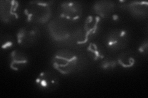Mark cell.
Returning <instances> with one entry per match:
<instances>
[{
	"mask_svg": "<svg viewBox=\"0 0 148 98\" xmlns=\"http://www.w3.org/2000/svg\"><path fill=\"white\" fill-rule=\"evenodd\" d=\"M51 1H34L30 3V5L25 13L29 22L44 23L48 21L51 14Z\"/></svg>",
	"mask_w": 148,
	"mask_h": 98,
	"instance_id": "cell-1",
	"label": "cell"
},
{
	"mask_svg": "<svg viewBox=\"0 0 148 98\" xmlns=\"http://www.w3.org/2000/svg\"><path fill=\"white\" fill-rule=\"evenodd\" d=\"M77 55L70 50H61L56 53L52 59L55 69L62 74H70L77 63Z\"/></svg>",
	"mask_w": 148,
	"mask_h": 98,
	"instance_id": "cell-2",
	"label": "cell"
},
{
	"mask_svg": "<svg viewBox=\"0 0 148 98\" xmlns=\"http://www.w3.org/2000/svg\"><path fill=\"white\" fill-rule=\"evenodd\" d=\"M40 31L35 26H27L18 30L17 39L19 45L24 47L33 45L38 41Z\"/></svg>",
	"mask_w": 148,
	"mask_h": 98,
	"instance_id": "cell-3",
	"label": "cell"
},
{
	"mask_svg": "<svg viewBox=\"0 0 148 98\" xmlns=\"http://www.w3.org/2000/svg\"><path fill=\"white\" fill-rule=\"evenodd\" d=\"M36 84L40 90L46 92H51L59 86V78L56 74L51 71L41 72L37 77Z\"/></svg>",
	"mask_w": 148,
	"mask_h": 98,
	"instance_id": "cell-4",
	"label": "cell"
},
{
	"mask_svg": "<svg viewBox=\"0 0 148 98\" xmlns=\"http://www.w3.org/2000/svg\"><path fill=\"white\" fill-rule=\"evenodd\" d=\"M128 33L124 30L115 29L109 32L106 43L108 47L112 50H120L127 45Z\"/></svg>",
	"mask_w": 148,
	"mask_h": 98,
	"instance_id": "cell-5",
	"label": "cell"
},
{
	"mask_svg": "<svg viewBox=\"0 0 148 98\" xmlns=\"http://www.w3.org/2000/svg\"><path fill=\"white\" fill-rule=\"evenodd\" d=\"M82 14V7L77 1H65L61 6V16L67 20L75 21Z\"/></svg>",
	"mask_w": 148,
	"mask_h": 98,
	"instance_id": "cell-6",
	"label": "cell"
},
{
	"mask_svg": "<svg viewBox=\"0 0 148 98\" xmlns=\"http://www.w3.org/2000/svg\"><path fill=\"white\" fill-rule=\"evenodd\" d=\"M18 3L16 1H2L1 2V17L4 22L17 19L18 17Z\"/></svg>",
	"mask_w": 148,
	"mask_h": 98,
	"instance_id": "cell-7",
	"label": "cell"
},
{
	"mask_svg": "<svg viewBox=\"0 0 148 98\" xmlns=\"http://www.w3.org/2000/svg\"><path fill=\"white\" fill-rule=\"evenodd\" d=\"M50 35L56 41H63L67 39L69 32L66 25L59 20L51 21L48 25Z\"/></svg>",
	"mask_w": 148,
	"mask_h": 98,
	"instance_id": "cell-8",
	"label": "cell"
},
{
	"mask_svg": "<svg viewBox=\"0 0 148 98\" xmlns=\"http://www.w3.org/2000/svg\"><path fill=\"white\" fill-rule=\"evenodd\" d=\"M99 22L100 17L99 16H96L95 17L93 16L88 17L83 26V30L85 32L84 38L79 44L86 43L90 36L95 34L96 31L98 30Z\"/></svg>",
	"mask_w": 148,
	"mask_h": 98,
	"instance_id": "cell-9",
	"label": "cell"
},
{
	"mask_svg": "<svg viewBox=\"0 0 148 98\" xmlns=\"http://www.w3.org/2000/svg\"><path fill=\"white\" fill-rule=\"evenodd\" d=\"M10 68L14 71H18L24 68L28 63L27 55L21 51L15 50L10 54Z\"/></svg>",
	"mask_w": 148,
	"mask_h": 98,
	"instance_id": "cell-10",
	"label": "cell"
},
{
	"mask_svg": "<svg viewBox=\"0 0 148 98\" xmlns=\"http://www.w3.org/2000/svg\"><path fill=\"white\" fill-rule=\"evenodd\" d=\"M114 7V4L111 1H100L95 4L94 10L99 16L106 18L110 15L113 11Z\"/></svg>",
	"mask_w": 148,
	"mask_h": 98,
	"instance_id": "cell-11",
	"label": "cell"
},
{
	"mask_svg": "<svg viewBox=\"0 0 148 98\" xmlns=\"http://www.w3.org/2000/svg\"><path fill=\"white\" fill-rule=\"evenodd\" d=\"M130 11L133 14L136 16H143L147 14V3L145 1H134L128 5Z\"/></svg>",
	"mask_w": 148,
	"mask_h": 98,
	"instance_id": "cell-12",
	"label": "cell"
},
{
	"mask_svg": "<svg viewBox=\"0 0 148 98\" xmlns=\"http://www.w3.org/2000/svg\"><path fill=\"white\" fill-rule=\"evenodd\" d=\"M118 63L123 68H131L135 63V59L133 53L130 52H124L119 55Z\"/></svg>",
	"mask_w": 148,
	"mask_h": 98,
	"instance_id": "cell-13",
	"label": "cell"
},
{
	"mask_svg": "<svg viewBox=\"0 0 148 98\" xmlns=\"http://www.w3.org/2000/svg\"><path fill=\"white\" fill-rule=\"evenodd\" d=\"M87 51L88 52V55L94 60H97L98 59L104 58V55L103 53L101 52V50L99 49V47L96 44L91 43L89 46L88 47Z\"/></svg>",
	"mask_w": 148,
	"mask_h": 98,
	"instance_id": "cell-14",
	"label": "cell"
},
{
	"mask_svg": "<svg viewBox=\"0 0 148 98\" xmlns=\"http://www.w3.org/2000/svg\"><path fill=\"white\" fill-rule=\"evenodd\" d=\"M1 47L3 49H6L13 45L14 43V39L11 36H5L4 38H1Z\"/></svg>",
	"mask_w": 148,
	"mask_h": 98,
	"instance_id": "cell-15",
	"label": "cell"
},
{
	"mask_svg": "<svg viewBox=\"0 0 148 98\" xmlns=\"http://www.w3.org/2000/svg\"><path fill=\"white\" fill-rule=\"evenodd\" d=\"M115 65H116V62L113 60L110 59H106L104 60L102 63L101 66L104 69H108V68H115Z\"/></svg>",
	"mask_w": 148,
	"mask_h": 98,
	"instance_id": "cell-16",
	"label": "cell"
},
{
	"mask_svg": "<svg viewBox=\"0 0 148 98\" xmlns=\"http://www.w3.org/2000/svg\"><path fill=\"white\" fill-rule=\"evenodd\" d=\"M140 52L143 53H147V41H146L145 43H143L139 48Z\"/></svg>",
	"mask_w": 148,
	"mask_h": 98,
	"instance_id": "cell-17",
	"label": "cell"
}]
</instances>
